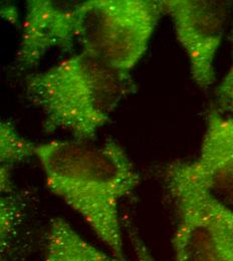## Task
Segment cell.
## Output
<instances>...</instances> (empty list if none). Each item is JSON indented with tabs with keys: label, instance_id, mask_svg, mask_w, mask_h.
Instances as JSON below:
<instances>
[{
	"label": "cell",
	"instance_id": "3957f363",
	"mask_svg": "<svg viewBox=\"0 0 233 261\" xmlns=\"http://www.w3.org/2000/svg\"><path fill=\"white\" fill-rule=\"evenodd\" d=\"M165 185L174 205L175 261H233V209L194 175L189 161L165 170Z\"/></svg>",
	"mask_w": 233,
	"mask_h": 261
},
{
	"label": "cell",
	"instance_id": "8fae6325",
	"mask_svg": "<svg viewBox=\"0 0 233 261\" xmlns=\"http://www.w3.org/2000/svg\"><path fill=\"white\" fill-rule=\"evenodd\" d=\"M131 238L137 261H156L151 254V252L149 251L146 244L143 242L141 238H139V236L132 234Z\"/></svg>",
	"mask_w": 233,
	"mask_h": 261
},
{
	"label": "cell",
	"instance_id": "ba28073f",
	"mask_svg": "<svg viewBox=\"0 0 233 261\" xmlns=\"http://www.w3.org/2000/svg\"><path fill=\"white\" fill-rule=\"evenodd\" d=\"M44 261H128L110 255L84 239L67 220H51L46 234Z\"/></svg>",
	"mask_w": 233,
	"mask_h": 261
},
{
	"label": "cell",
	"instance_id": "30bf717a",
	"mask_svg": "<svg viewBox=\"0 0 233 261\" xmlns=\"http://www.w3.org/2000/svg\"><path fill=\"white\" fill-rule=\"evenodd\" d=\"M231 64L215 92L216 110L233 118V24L231 31Z\"/></svg>",
	"mask_w": 233,
	"mask_h": 261
},
{
	"label": "cell",
	"instance_id": "277c9868",
	"mask_svg": "<svg viewBox=\"0 0 233 261\" xmlns=\"http://www.w3.org/2000/svg\"><path fill=\"white\" fill-rule=\"evenodd\" d=\"M163 14L162 1L88 0L77 41L82 51L131 74Z\"/></svg>",
	"mask_w": 233,
	"mask_h": 261
},
{
	"label": "cell",
	"instance_id": "9c48e42d",
	"mask_svg": "<svg viewBox=\"0 0 233 261\" xmlns=\"http://www.w3.org/2000/svg\"><path fill=\"white\" fill-rule=\"evenodd\" d=\"M35 145L24 139L11 123L2 122L0 126L1 173H8L11 166L34 157Z\"/></svg>",
	"mask_w": 233,
	"mask_h": 261
},
{
	"label": "cell",
	"instance_id": "6da1fadb",
	"mask_svg": "<svg viewBox=\"0 0 233 261\" xmlns=\"http://www.w3.org/2000/svg\"><path fill=\"white\" fill-rule=\"evenodd\" d=\"M48 190L94 231L112 253L123 255L120 206L140 183L126 150L114 141L54 140L35 145Z\"/></svg>",
	"mask_w": 233,
	"mask_h": 261
},
{
	"label": "cell",
	"instance_id": "8992f818",
	"mask_svg": "<svg viewBox=\"0 0 233 261\" xmlns=\"http://www.w3.org/2000/svg\"><path fill=\"white\" fill-rule=\"evenodd\" d=\"M87 4L88 0L28 1L15 55L18 69L33 68L51 50L69 49L79 39Z\"/></svg>",
	"mask_w": 233,
	"mask_h": 261
},
{
	"label": "cell",
	"instance_id": "52a82bcc",
	"mask_svg": "<svg viewBox=\"0 0 233 261\" xmlns=\"http://www.w3.org/2000/svg\"><path fill=\"white\" fill-rule=\"evenodd\" d=\"M189 165L214 195L233 203V118L216 109L208 113L199 154Z\"/></svg>",
	"mask_w": 233,
	"mask_h": 261
},
{
	"label": "cell",
	"instance_id": "5b68a950",
	"mask_svg": "<svg viewBox=\"0 0 233 261\" xmlns=\"http://www.w3.org/2000/svg\"><path fill=\"white\" fill-rule=\"evenodd\" d=\"M184 49L193 82L206 90L215 81V58L226 31L230 2L220 0H162Z\"/></svg>",
	"mask_w": 233,
	"mask_h": 261
},
{
	"label": "cell",
	"instance_id": "7a4b0ae2",
	"mask_svg": "<svg viewBox=\"0 0 233 261\" xmlns=\"http://www.w3.org/2000/svg\"><path fill=\"white\" fill-rule=\"evenodd\" d=\"M133 91L124 74L81 51L27 80L29 99L43 116L46 132L93 141L121 101Z\"/></svg>",
	"mask_w": 233,
	"mask_h": 261
}]
</instances>
